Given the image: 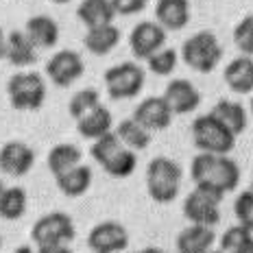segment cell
Instances as JSON below:
<instances>
[{
    "label": "cell",
    "instance_id": "1",
    "mask_svg": "<svg viewBox=\"0 0 253 253\" xmlns=\"http://www.w3.org/2000/svg\"><path fill=\"white\" fill-rule=\"evenodd\" d=\"M190 177L194 186L214 190L218 194L234 192L240 183V168L231 157L216 153H199L190 164Z\"/></svg>",
    "mask_w": 253,
    "mask_h": 253
},
{
    "label": "cell",
    "instance_id": "2",
    "mask_svg": "<svg viewBox=\"0 0 253 253\" xmlns=\"http://www.w3.org/2000/svg\"><path fill=\"white\" fill-rule=\"evenodd\" d=\"M181 168L170 157H155L146 168V190L155 203H172L179 194Z\"/></svg>",
    "mask_w": 253,
    "mask_h": 253
},
{
    "label": "cell",
    "instance_id": "3",
    "mask_svg": "<svg viewBox=\"0 0 253 253\" xmlns=\"http://www.w3.org/2000/svg\"><path fill=\"white\" fill-rule=\"evenodd\" d=\"M181 59L194 72L208 75L223 59V46L212 31H199L190 35L181 46Z\"/></svg>",
    "mask_w": 253,
    "mask_h": 253
},
{
    "label": "cell",
    "instance_id": "4",
    "mask_svg": "<svg viewBox=\"0 0 253 253\" xmlns=\"http://www.w3.org/2000/svg\"><path fill=\"white\" fill-rule=\"evenodd\" d=\"M192 142L199 151L203 153H216V155H227L236 146V133L220 123L216 116L210 112L205 116H199L192 123Z\"/></svg>",
    "mask_w": 253,
    "mask_h": 253
},
{
    "label": "cell",
    "instance_id": "5",
    "mask_svg": "<svg viewBox=\"0 0 253 253\" xmlns=\"http://www.w3.org/2000/svg\"><path fill=\"white\" fill-rule=\"evenodd\" d=\"M9 103L18 112H38L46 101V83L44 77L35 70L15 72L7 81Z\"/></svg>",
    "mask_w": 253,
    "mask_h": 253
},
{
    "label": "cell",
    "instance_id": "6",
    "mask_svg": "<svg viewBox=\"0 0 253 253\" xmlns=\"http://www.w3.org/2000/svg\"><path fill=\"white\" fill-rule=\"evenodd\" d=\"M105 89L114 101L135 98L144 87V70L135 61H123L105 70Z\"/></svg>",
    "mask_w": 253,
    "mask_h": 253
},
{
    "label": "cell",
    "instance_id": "7",
    "mask_svg": "<svg viewBox=\"0 0 253 253\" xmlns=\"http://www.w3.org/2000/svg\"><path fill=\"white\" fill-rule=\"evenodd\" d=\"M77 236L75 223L68 214L50 212L42 216L31 229V238L38 247H52V245H68Z\"/></svg>",
    "mask_w": 253,
    "mask_h": 253
},
{
    "label": "cell",
    "instance_id": "8",
    "mask_svg": "<svg viewBox=\"0 0 253 253\" xmlns=\"http://www.w3.org/2000/svg\"><path fill=\"white\" fill-rule=\"evenodd\" d=\"M220 201L223 194L197 186L183 201V216L190 223L214 227L216 223H220Z\"/></svg>",
    "mask_w": 253,
    "mask_h": 253
},
{
    "label": "cell",
    "instance_id": "9",
    "mask_svg": "<svg viewBox=\"0 0 253 253\" xmlns=\"http://www.w3.org/2000/svg\"><path fill=\"white\" fill-rule=\"evenodd\" d=\"M44 70L46 77L50 79V83H55L57 87H68L83 77L85 63H83L81 55L75 50H59L46 61Z\"/></svg>",
    "mask_w": 253,
    "mask_h": 253
},
{
    "label": "cell",
    "instance_id": "10",
    "mask_svg": "<svg viewBox=\"0 0 253 253\" xmlns=\"http://www.w3.org/2000/svg\"><path fill=\"white\" fill-rule=\"evenodd\" d=\"M129 46L135 59H149L151 55H155L160 48L166 46V29L162 24L153 22V20H144L138 22L131 29L129 35Z\"/></svg>",
    "mask_w": 253,
    "mask_h": 253
},
{
    "label": "cell",
    "instance_id": "11",
    "mask_svg": "<svg viewBox=\"0 0 253 253\" xmlns=\"http://www.w3.org/2000/svg\"><path fill=\"white\" fill-rule=\"evenodd\" d=\"M87 247L94 253H120L129 247V234L116 220H105L92 227L87 236Z\"/></svg>",
    "mask_w": 253,
    "mask_h": 253
},
{
    "label": "cell",
    "instance_id": "12",
    "mask_svg": "<svg viewBox=\"0 0 253 253\" xmlns=\"http://www.w3.org/2000/svg\"><path fill=\"white\" fill-rule=\"evenodd\" d=\"M35 164V151L29 144L11 140L0 149V170L11 177H24Z\"/></svg>",
    "mask_w": 253,
    "mask_h": 253
},
{
    "label": "cell",
    "instance_id": "13",
    "mask_svg": "<svg viewBox=\"0 0 253 253\" xmlns=\"http://www.w3.org/2000/svg\"><path fill=\"white\" fill-rule=\"evenodd\" d=\"M172 109L164 96H149L144 98L133 112V118L144 125L149 131H164L172 123Z\"/></svg>",
    "mask_w": 253,
    "mask_h": 253
},
{
    "label": "cell",
    "instance_id": "14",
    "mask_svg": "<svg viewBox=\"0 0 253 253\" xmlns=\"http://www.w3.org/2000/svg\"><path fill=\"white\" fill-rule=\"evenodd\" d=\"M164 98L168 101L175 116L192 114L194 109L201 105V94H199V89L194 87L188 79H172L166 85Z\"/></svg>",
    "mask_w": 253,
    "mask_h": 253
},
{
    "label": "cell",
    "instance_id": "15",
    "mask_svg": "<svg viewBox=\"0 0 253 253\" xmlns=\"http://www.w3.org/2000/svg\"><path fill=\"white\" fill-rule=\"evenodd\" d=\"M155 22L166 31H181L190 24V2L188 0H157Z\"/></svg>",
    "mask_w": 253,
    "mask_h": 253
},
{
    "label": "cell",
    "instance_id": "16",
    "mask_svg": "<svg viewBox=\"0 0 253 253\" xmlns=\"http://www.w3.org/2000/svg\"><path fill=\"white\" fill-rule=\"evenodd\" d=\"M225 83L234 94H253V57L240 55L225 66Z\"/></svg>",
    "mask_w": 253,
    "mask_h": 253
},
{
    "label": "cell",
    "instance_id": "17",
    "mask_svg": "<svg viewBox=\"0 0 253 253\" xmlns=\"http://www.w3.org/2000/svg\"><path fill=\"white\" fill-rule=\"evenodd\" d=\"M216 240V234L210 225H188L177 236V251L179 253H208Z\"/></svg>",
    "mask_w": 253,
    "mask_h": 253
},
{
    "label": "cell",
    "instance_id": "18",
    "mask_svg": "<svg viewBox=\"0 0 253 253\" xmlns=\"http://www.w3.org/2000/svg\"><path fill=\"white\" fill-rule=\"evenodd\" d=\"M24 33L35 44V48H52L59 42V26L48 15H33L26 20Z\"/></svg>",
    "mask_w": 253,
    "mask_h": 253
},
{
    "label": "cell",
    "instance_id": "19",
    "mask_svg": "<svg viewBox=\"0 0 253 253\" xmlns=\"http://www.w3.org/2000/svg\"><path fill=\"white\" fill-rule=\"evenodd\" d=\"M11 66L24 68V66H33L38 61V48L35 44L29 40V35L24 31H13L7 35V55H4Z\"/></svg>",
    "mask_w": 253,
    "mask_h": 253
},
{
    "label": "cell",
    "instance_id": "20",
    "mask_svg": "<svg viewBox=\"0 0 253 253\" xmlns=\"http://www.w3.org/2000/svg\"><path fill=\"white\" fill-rule=\"evenodd\" d=\"M120 42V31L112 24H103V26H92L87 29L85 38H83V44L85 48L96 57H103V55H109Z\"/></svg>",
    "mask_w": 253,
    "mask_h": 253
},
{
    "label": "cell",
    "instance_id": "21",
    "mask_svg": "<svg viewBox=\"0 0 253 253\" xmlns=\"http://www.w3.org/2000/svg\"><path fill=\"white\" fill-rule=\"evenodd\" d=\"M112 112L105 105H98L96 109H92L89 114H85L81 120H77V131L81 138L85 140H98L101 135L112 131Z\"/></svg>",
    "mask_w": 253,
    "mask_h": 253
},
{
    "label": "cell",
    "instance_id": "22",
    "mask_svg": "<svg viewBox=\"0 0 253 253\" xmlns=\"http://www.w3.org/2000/svg\"><path fill=\"white\" fill-rule=\"evenodd\" d=\"M116 15L118 13H116L112 0H81V4H79V9H77V18L81 20L87 29L112 24Z\"/></svg>",
    "mask_w": 253,
    "mask_h": 253
},
{
    "label": "cell",
    "instance_id": "23",
    "mask_svg": "<svg viewBox=\"0 0 253 253\" xmlns=\"http://www.w3.org/2000/svg\"><path fill=\"white\" fill-rule=\"evenodd\" d=\"M55 181H57V188H59L66 197H72V199L83 197L89 190V186H92V168L79 164L75 168H70V170L57 175Z\"/></svg>",
    "mask_w": 253,
    "mask_h": 253
},
{
    "label": "cell",
    "instance_id": "24",
    "mask_svg": "<svg viewBox=\"0 0 253 253\" xmlns=\"http://www.w3.org/2000/svg\"><path fill=\"white\" fill-rule=\"evenodd\" d=\"M212 114L236 135H240L242 131L247 129V125H249V114H247V109L242 107L240 103L227 101V98H223V101L216 103Z\"/></svg>",
    "mask_w": 253,
    "mask_h": 253
},
{
    "label": "cell",
    "instance_id": "25",
    "mask_svg": "<svg viewBox=\"0 0 253 253\" xmlns=\"http://www.w3.org/2000/svg\"><path fill=\"white\" fill-rule=\"evenodd\" d=\"M81 157H83V153L79 146L63 142V144H57L50 149L48 157H46V164H48V170L57 177V175H61V172H66V170H70V168L81 164Z\"/></svg>",
    "mask_w": 253,
    "mask_h": 253
},
{
    "label": "cell",
    "instance_id": "26",
    "mask_svg": "<svg viewBox=\"0 0 253 253\" xmlns=\"http://www.w3.org/2000/svg\"><path fill=\"white\" fill-rule=\"evenodd\" d=\"M120 142L131 151H144L151 144V131L144 125H140L135 118H126L116 126Z\"/></svg>",
    "mask_w": 253,
    "mask_h": 253
},
{
    "label": "cell",
    "instance_id": "27",
    "mask_svg": "<svg viewBox=\"0 0 253 253\" xmlns=\"http://www.w3.org/2000/svg\"><path fill=\"white\" fill-rule=\"evenodd\" d=\"M26 212V192L22 188H7L0 199V218L18 220Z\"/></svg>",
    "mask_w": 253,
    "mask_h": 253
},
{
    "label": "cell",
    "instance_id": "28",
    "mask_svg": "<svg viewBox=\"0 0 253 253\" xmlns=\"http://www.w3.org/2000/svg\"><path fill=\"white\" fill-rule=\"evenodd\" d=\"M135 164H138V157H135V151L131 149H125L120 153H116L112 160L103 166V170L107 172L109 177H116V179H125V177H131L135 170Z\"/></svg>",
    "mask_w": 253,
    "mask_h": 253
},
{
    "label": "cell",
    "instance_id": "29",
    "mask_svg": "<svg viewBox=\"0 0 253 253\" xmlns=\"http://www.w3.org/2000/svg\"><path fill=\"white\" fill-rule=\"evenodd\" d=\"M123 149H125V144L120 142L118 133H116V131H109V133L101 135L98 140H94V144H92V149H89V153H92L94 162H98L101 166H105L116 155V153H120Z\"/></svg>",
    "mask_w": 253,
    "mask_h": 253
},
{
    "label": "cell",
    "instance_id": "30",
    "mask_svg": "<svg viewBox=\"0 0 253 253\" xmlns=\"http://www.w3.org/2000/svg\"><path fill=\"white\" fill-rule=\"evenodd\" d=\"M101 105V94L92 87H85V89H79L75 96L70 98L68 103V112L75 120H81L85 114H89L92 109H96Z\"/></svg>",
    "mask_w": 253,
    "mask_h": 253
},
{
    "label": "cell",
    "instance_id": "31",
    "mask_svg": "<svg viewBox=\"0 0 253 253\" xmlns=\"http://www.w3.org/2000/svg\"><path fill=\"white\" fill-rule=\"evenodd\" d=\"M177 61H179V55L175 48H160L155 55H151L146 63H149V70L157 77H170L177 68Z\"/></svg>",
    "mask_w": 253,
    "mask_h": 253
},
{
    "label": "cell",
    "instance_id": "32",
    "mask_svg": "<svg viewBox=\"0 0 253 253\" xmlns=\"http://www.w3.org/2000/svg\"><path fill=\"white\" fill-rule=\"evenodd\" d=\"M234 44L242 55L253 57V13L245 15L234 29Z\"/></svg>",
    "mask_w": 253,
    "mask_h": 253
},
{
    "label": "cell",
    "instance_id": "33",
    "mask_svg": "<svg viewBox=\"0 0 253 253\" xmlns=\"http://www.w3.org/2000/svg\"><path fill=\"white\" fill-rule=\"evenodd\" d=\"M220 251L223 253H247V236L245 225H234L220 238Z\"/></svg>",
    "mask_w": 253,
    "mask_h": 253
},
{
    "label": "cell",
    "instance_id": "34",
    "mask_svg": "<svg viewBox=\"0 0 253 253\" xmlns=\"http://www.w3.org/2000/svg\"><path fill=\"white\" fill-rule=\"evenodd\" d=\"M234 214L240 223H251L253 220V186L249 190H242L234 201Z\"/></svg>",
    "mask_w": 253,
    "mask_h": 253
},
{
    "label": "cell",
    "instance_id": "35",
    "mask_svg": "<svg viewBox=\"0 0 253 253\" xmlns=\"http://www.w3.org/2000/svg\"><path fill=\"white\" fill-rule=\"evenodd\" d=\"M112 4L118 15H133L144 11L149 0H112Z\"/></svg>",
    "mask_w": 253,
    "mask_h": 253
},
{
    "label": "cell",
    "instance_id": "36",
    "mask_svg": "<svg viewBox=\"0 0 253 253\" xmlns=\"http://www.w3.org/2000/svg\"><path fill=\"white\" fill-rule=\"evenodd\" d=\"M38 253H72L68 245H52V247H38Z\"/></svg>",
    "mask_w": 253,
    "mask_h": 253
},
{
    "label": "cell",
    "instance_id": "37",
    "mask_svg": "<svg viewBox=\"0 0 253 253\" xmlns=\"http://www.w3.org/2000/svg\"><path fill=\"white\" fill-rule=\"evenodd\" d=\"M242 225H245V236H247V253H253V220Z\"/></svg>",
    "mask_w": 253,
    "mask_h": 253
},
{
    "label": "cell",
    "instance_id": "38",
    "mask_svg": "<svg viewBox=\"0 0 253 253\" xmlns=\"http://www.w3.org/2000/svg\"><path fill=\"white\" fill-rule=\"evenodd\" d=\"M4 55H7V35L0 29V59H4Z\"/></svg>",
    "mask_w": 253,
    "mask_h": 253
},
{
    "label": "cell",
    "instance_id": "39",
    "mask_svg": "<svg viewBox=\"0 0 253 253\" xmlns=\"http://www.w3.org/2000/svg\"><path fill=\"white\" fill-rule=\"evenodd\" d=\"M140 253H166V251H162V249H155V247H146V249H142Z\"/></svg>",
    "mask_w": 253,
    "mask_h": 253
},
{
    "label": "cell",
    "instance_id": "40",
    "mask_svg": "<svg viewBox=\"0 0 253 253\" xmlns=\"http://www.w3.org/2000/svg\"><path fill=\"white\" fill-rule=\"evenodd\" d=\"M13 253H38V251H33L31 247H20V249H15Z\"/></svg>",
    "mask_w": 253,
    "mask_h": 253
},
{
    "label": "cell",
    "instance_id": "41",
    "mask_svg": "<svg viewBox=\"0 0 253 253\" xmlns=\"http://www.w3.org/2000/svg\"><path fill=\"white\" fill-rule=\"evenodd\" d=\"M50 2H55V4H66V2H70V0H50Z\"/></svg>",
    "mask_w": 253,
    "mask_h": 253
},
{
    "label": "cell",
    "instance_id": "42",
    "mask_svg": "<svg viewBox=\"0 0 253 253\" xmlns=\"http://www.w3.org/2000/svg\"><path fill=\"white\" fill-rule=\"evenodd\" d=\"M4 190H7V188H4V183H2V181H0V199H2V194H4Z\"/></svg>",
    "mask_w": 253,
    "mask_h": 253
},
{
    "label": "cell",
    "instance_id": "43",
    "mask_svg": "<svg viewBox=\"0 0 253 253\" xmlns=\"http://www.w3.org/2000/svg\"><path fill=\"white\" fill-rule=\"evenodd\" d=\"M208 253H223V251H212V249H210V251H208Z\"/></svg>",
    "mask_w": 253,
    "mask_h": 253
},
{
    "label": "cell",
    "instance_id": "44",
    "mask_svg": "<svg viewBox=\"0 0 253 253\" xmlns=\"http://www.w3.org/2000/svg\"><path fill=\"white\" fill-rule=\"evenodd\" d=\"M251 114H253V96H251Z\"/></svg>",
    "mask_w": 253,
    "mask_h": 253
},
{
    "label": "cell",
    "instance_id": "45",
    "mask_svg": "<svg viewBox=\"0 0 253 253\" xmlns=\"http://www.w3.org/2000/svg\"><path fill=\"white\" fill-rule=\"evenodd\" d=\"M0 247H2V238H0Z\"/></svg>",
    "mask_w": 253,
    "mask_h": 253
},
{
    "label": "cell",
    "instance_id": "46",
    "mask_svg": "<svg viewBox=\"0 0 253 253\" xmlns=\"http://www.w3.org/2000/svg\"><path fill=\"white\" fill-rule=\"evenodd\" d=\"M133 253H140V251H133Z\"/></svg>",
    "mask_w": 253,
    "mask_h": 253
}]
</instances>
